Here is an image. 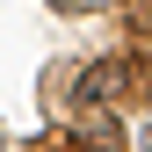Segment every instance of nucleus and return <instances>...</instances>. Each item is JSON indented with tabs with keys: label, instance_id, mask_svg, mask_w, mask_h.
<instances>
[{
	"label": "nucleus",
	"instance_id": "nucleus-1",
	"mask_svg": "<svg viewBox=\"0 0 152 152\" xmlns=\"http://www.w3.org/2000/svg\"><path fill=\"white\" fill-rule=\"evenodd\" d=\"M123 87H130V58H94L80 72V87H72V102H80V109H102V102H116Z\"/></svg>",
	"mask_w": 152,
	"mask_h": 152
},
{
	"label": "nucleus",
	"instance_id": "nucleus-2",
	"mask_svg": "<svg viewBox=\"0 0 152 152\" xmlns=\"http://www.w3.org/2000/svg\"><path fill=\"white\" fill-rule=\"evenodd\" d=\"M145 152H152V130H145Z\"/></svg>",
	"mask_w": 152,
	"mask_h": 152
}]
</instances>
